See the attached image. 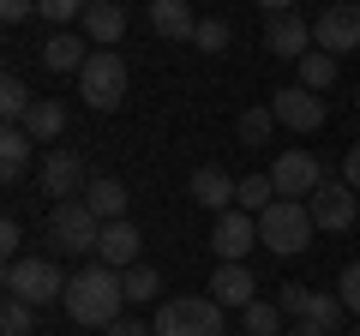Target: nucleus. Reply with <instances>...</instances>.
Instances as JSON below:
<instances>
[{"label": "nucleus", "mask_w": 360, "mask_h": 336, "mask_svg": "<svg viewBox=\"0 0 360 336\" xmlns=\"http://www.w3.org/2000/svg\"><path fill=\"white\" fill-rule=\"evenodd\" d=\"M312 210L300 205V198H276V205L258 217V246L264 252H276V259H300L307 252V240H312Z\"/></svg>", "instance_id": "obj_2"}, {"label": "nucleus", "mask_w": 360, "mask_h": 336, "mask_svg": "<svg viewBox=\"0 0 360 336\" xmlns=\"http://www.w3.org/2000/svg\"><path fill=\"white\" fill-rule=\"evenodd\" d=\"M307 318H312V324H324V330H336V324L348 318V306H342V295H319V288H312V300H307Z\"/></svg>", "instance_id": "obj_31"}, {"label": "nucleus", "mask_w": 360, "mask_h": 336, "mask_svg": "<svg viewBox=\"0 0 360 336\" xmlns=\"http://www.w3.org/2000/svg\"><path fill=\"white\" fill-rule=\"evenodd\" d=\"M354 336H360V318H354Z\"/></svg>", "instance_id": "obj_42"}, {"label": "nucleus", "mask_w": 360, "mask_h": 336, "mask_svg": "<svg viewBox=\"0 0 360 336\" xmlns=\"http://www.w3.org/2000/svg\"><path fill=\"white\" fill-rule=\"evenodd\" d=\"M354 108H360V84H354Z\"/></svg>", "instance_id": "obj_41"}, {"label": "nucleus", "mask_w": 360, "mask_h": 336, "mask_svg": "<svg viewBox=\"0 0 360 336\" xmlns=\"http://www.w3.org/2000/svg\"><path fill=\"white\" fill-rule=\"evenodd\" d=\"M264 49L276 60H300V54H312V25L300 13H270L264 18Z\"/></svg>", "instance_id": "obj_13"}, {"label": "nucleus", "mask_w": 360, "mask_h": 336, "mask_svg": "<svg viewBox=\"0 0 360 336\" xmlns=\"http://www.w3.org/2000/svg\"><path fill=\"white\" fill-rule=\"evenodd\" d=\"M6 295L30 300V306H49V300H66V276L54 259H13L6 264Z\"/></svg>", "instance_id": "obj_6"}, {"label": "nucleus", "mask_w": 360, "mask_h": 336, "mask_svg": "<svg viewBox=\"0 0 360 336\" xmlns=\"http://www.w3.org/2000/svg\"><path fill=\"white\" fill-rule=\"evenodd\" d=\"M90 54H84V37H72V30H54L49 42H42V66L49 72H78Z\"/></svg>", "instance_id": "obj_22"}, {"label": "nucleus", "mask_w": 360, "mask_h": 336, "mask_svg": "<svg viewBox=\"0 0 360 336\" xmlns=\"http://www.w3.org/2000/svg\"><path fill=\"white\" fill-rule=\"evenodd\" d=\"M18 246H25V222H18V217H6V222H0V252H6V264L18 259Z\"/></svg>", "instance_id": "obj_35"}, {"label": "nucleus", "mask_w": 360, "mask_h": 336, "mask_svg": "<svg viewBox=\"0 0 360 336\" xmlns=\"http://www.w3.org/2000/svg\"><path fill=\"white\" fill-rule=\"evenodd\" d=\"M336 295H342V306H348V312H354V318H360V259L348 264L342 276H336Z\"/></svg>", "instance_id": "obj_34"}, {"label": "nucleus", "mask_w": 360, "mask_h": 336, "mask_svg": "<svg viewBox=\"0 0 360 336\" xmlns=\"http://www.w3.org/2000/svg\"><path fill=\"white\" fill-rule=\"evenodd\" d=\"M96 240H103V217H90L84 198H66L49 210V246L66 259H96Z\"/></svg>", "instance_id": "obj_4"}, {"label": "nucleus", "mask_w": 360, "mask_h": 336, "mask_svg": "<svg viewBox=\"0 0 360 336\" xmlns=\"http://www.w3.org/2000/svg\"><path fill=\"white\" fill-rule=\"evenodd\" d=\"M150 324H156V336H229V324H222V306H217L210 295L162 300Z\"/></svg>", "instance_id": "obj_5"}, {"label": "nucleus", "mask_w": 360, "mask_h": 336, "mask_svg": "<svg viewBox=\"0 0 360 336\" xmlns=\"http://www.w3.org/2000/svg\"><path fill=\"white\" fill-rule=\"evenodd\" d=\"M300 78H295V84H307V91H330V84H336V54H324V49H312V54H300Z\"/></svg>", "instance_id": "obj_24"}, {"label": "nucleus", "mask_w": 360, "mask_h": 336, "mask_svg": "<svg viewBox=\"0 0 360 336\" xmlns=\"http://www.w3.org/2000/svg\"><path fill=\"white\" fill-rule=\"evenodd\" d=\"M25 132L37 144H54L66 132V103H54V96H37V103H30V115H25Z\"/></svg>", "instance_id": "obj_21"}, {"label": "nucleus", "mask_w": 360, "mask_h": 336, "mask_svg": "<svg viewBox=\"0 0 360 336\" xmlns=\"http://www.w3.org/2000/svg\"><path fill=\"white\" fill-rule=\"evenodd\" d=\"M84 205H90V217L120 222V217H127V181H115V174H90V186H84Z\"/></svg>", "instance_id": "obj_19"}, {"label": "nucleus", "mask_w": 360, "mask_h": 336, "mask_svg": "<svg viewBox=\"0 0 360 336\" xmlns=\"http://www.w3.org/2000/svg\"><path fill=\"white\" fill-rule=\"evenodd\" d=\"M264 13H295V0H258Z\"/></svg>", "instance_id": "obj_40"}, {"label": "nucleus", "mask_w": 360, "mask_h": 336, "mask_svg": "<svg viewBox=\"0 0 360 336\" xmlns=\"http://www.w3.org/2000/svg\"><path fill=\"white\" fill-rule=\"evenodd\" d=\"M307 210H312V222H319L324 234H348L354 217H360V193L348 181H330V174H324V186L307 198Z\"/></svg>", "instance_id": "obj_9"}, {"label": "nucleus", "mask_w": 360, "mask_h": 336, "mask_svg": "<svg viewBox=\"0 0 360 336\" xmlns=\"http://www.w3.org/2000/svg\"><path fill=\"white\" fill-rule=\"evenodd\" d=\"M66 318L84 324V330H108V324L120 318V306H127V283H120V271H108V264H84L78 276H66Z\"/></svg>", "instance_id": "obj_1"}, {"label": "nucleus", "mask_w": 360, "mask_h": 336, "mask_svg": "<svg viewBox=\"0 0 360 336\" xmlns=\"http://www.w3.org/2000/svg\"><path fill=\"white\" fill-rule=\"evenodd\" d=\"M30 144H37V138H30L25 127H6V132H0V174H6V186H18L30 174Z\"/></svg>", "instance_id": "obj_20"}, {"label": "nucleus", "mask_w": 360, "mask_h": 336, "mask_svg": "<svg viewBox=\"0 0 360 336\" xmlns=\"http://www.w3.org/2000/svg\"><path fill=\"white\" fill-rule=\"evenodd\" d=\"M229 42H234V25H229V18H198L193 49H205V54H229Z\"/></svg>", "instance_id": "obj_29"}, {"label": "nucleus", "mask_w": 360, "mask_h": 336, "mask_svg": "<svg viewBox=\"0 0 360 336\" xmlns=\"http://www.w3.org/2000/svg\"><path fill=\"white\" fill-rule=\"evenodd\" d=\"M78 25H84V37L96 42V49H115V42L127 37V6H120V0H90Z\"/></svg>", "instance_id": "obj_17"}, {"label": "nucleus", "mask_w": 360, "mask_h": 336, "mask_svg": "<svg viewBox=\"0 0 360 336\" xmlns=\"http://www.w3.org/2000/svg\"><path fill=\"white\" fill-rule=\"evenodd\" d=\"M139 228H132V217H120V222H103V240H96V264H108V271H132V264H144L139 259Z\"/></svg>", "instance_id": "obj_15"}, {"label": "nucleus", "mask_w": 360, "mask_h": 336, "mask_svg": "<svg viewBox=\"0 0 360 336\" xmlns=\"http://www.w3.org/2000/svg\"><path fill=\"white\" fill-rule=\"evenodd\" d=\"M288 336H330V330H324V324H312V318H295V324H288Z\"/></svg>", "instance_id": "obj_39"}, {"label": "nucleus", "mask_w": 360, "mask_h": 336, "mask_svg": "<svg viewBox=\"0 0 360 336\" xmlns=\"http://www.w3.org/2000/svg\"><path fill=\"white\" fill-rule=\"evenodd\" d=\"M84 6H90V0H37V18H49L54 30H66V25L84 18Z\"/></svg>", "instance_id": "obj_32"}, {"label": "nucleus", "mask_w": 360, "mask_h": 336, "mask_svg": "<svg viewBox=\"0 0 360 336\" xmlns=\"http://www.w3.org/2000/svg\"><path fill=\"white\" fill-rule=\"evenodd\" d=\"M150 30L168 42H193L198 37V13L186 0H150Z\"/></svg>", "instance_id": "obj_18"}, {"label": "nucleus", "mask_w": 360, "mask_h": 336, "mask_svg": "<svg viewBox=\"0 0 360 336\" xmlns=\"http://www.w3.org/2000/svg\"><path fill=\"white\" fill-rule=\"evenodd\" d=\"M127 60H120V49H90V60L78 66V96H84V108H96V115H115L120 96H127Z\"/></svg>", "instance_id": "obj_3"}, {"label": "nucleus", "mask_w": 360, "mask_h": 336, "mask_svg": "<svg viewBox=\"0 0 360 336\" xmlns=\"http://www.w3.org/2000/svg\"><path fill=\"white\" fill-rule=\"evenodd\" d=\"M30 13H37V0H0V18H6V25H25Z\"/></svg>", "instance_id": "obj_36"}, {"label": "nucleus", "mask_w": 360, "mask_h": 336, "mask_svg": "<svg viewBox=\"0 0 360 336\" xmlns=\"http://www.w3.org/2000/svg\"><path fill=\"white\" fill-rule=\"evenodd\" d=\"M103 336H156V324H139V318H115Z\"/></svg>", "instance_id": "obj_37"}, {"label": "nucleus", "mask_w": 360, "mask_h": 336, "mask_svg": "<svg viewBox=\"0 0 360 336\" xmlns=\"http://www.w3.org/2000/svg\"><path fill=\"white\" fill-rule=\"evenodd\" d=\"M37 186L54 198V205H66V198H84V156L72 150V144H54L49 156H42V168H37Z\"/></svg>", "instance_id": "obj_8"}, {"label": "nucleus", "mask_w": 360, "mask_h": 336, "mask_svg": "<svg viewBox=\"0 0 360 336\" xmlns=\"http://www.w3.org/2000/svg\"><path fill=\"white\" fill-rule=\"evenodd\" d=\"M342 181L360 193V144H348V156H342Z\"/></svg>", "instance_id": "obj_38"}, {"label": "nucleus", "mask_w": 360, "mask_h": 336, "mask_svg": "<svg viewBox=\"0 0 360 336\" xmlns=\"http://www.w3.org/2000/svg\"><path fill=\"white\" fill-rule=\"evenodd\" d=\"M30 103H37V96H30V84H25L18 72H6V78H0V115H6V127H25Z\"/></svg>", "instance_id": "obj_25"}, {"label": "nucleus", "mask_w": 360, "mask_h": 336, "mask_svg": "<svg viewBox=\"0 0 360 336\" xmlns=\"http://www.w3.org/2000/svg\"><path fill=\"white\" fill-rule=\"evenodd\" d=\"M234 132H240V144H270V132H276V115H270V103H264V108H246Z\"/></svg>", "instance_id": "obj_30"}, {"label": "nucleus", "mask_w": 360, "mask_h": 336, "mask_svg": "<svg viewBox=\"0 0 360 336\" xmlns=\"http://www.w3.org/2000/svg\"><path fill=\"white\" fill-rule=\"evenodd\" d=\"M210 300H217L222 312H246L258 300V283L246 264H217V276H210Z\"/></svg>", "instance_id": "obj_16"}, {"label": "nucleus", "mask_w": 360, "mask_h": 336, "mask_svg": "<svg viewBox=\"0 0 360 336\" xmlns=\"http://www.w3.org/2000/svg\"><path fill=\"white\" fill-rule=\"evenodd\" d=\"M120 283H127V300H132V306H144V300L162 295V271H156V264H132V271H120Z\"/></svg>", "instance_id": "obj_27"}, {"label": "nucleus", "mask_w": 360, "mask_h": 336, "mask_svg": "<svg viewBox=\"0 0 360 336\" xmlns=\"http://www.w3.org/2000/svg\"><path fill=\"white\" fill-rule=\"evenodd\" d=\"M270 115H276V127H288V132H319L324 127V96L307 91V84H283V91L270 96Z\"/></svg>", "instance_id": "obj_12"}, {"label": "nucleus", "mask_w": 360, "mask_h": 336, "mask_svg": "<svg viewBox=\"0 0 360 336\" xmlns=\"http://www.w3.org/2000/svg\"><path fill=\"white\" fill-rule=\"evenodd\" d=\"M307 300H312V288H307V283L276 288V306H283V318H288V324H295V318H307Z\"/></svg>", "instance_id": "obj_33"}, {"label": "nucleus", "mask_w": 360, "mask_h": 336, "mask_svg": "<svg viewBox=\"0 0 360 336\" xmlns=\"http://www.w3.org/2000/svg\"><path fill=\"white\" fill-rule=\"evenodd\" d=\"M312 42H319L324 54H354L360 49V6L354 0H336V6H324L319 18H312Z\"/></svg>", "instance_id": "obj_10"}, {"label": "nucleus", "mask_w": 360, "mask_h": 336, "mask_svg": "<svg viewBox=\"0 0 360 336\" xmlns=\"http://www.w3.org/2000/svg\"><path fill=\"white\" fill-rule=\"evenodd\" d=\"M186 193H193V205H205V210H234V198H240V181H234L229 168H217V162H205V168H193V181H186Z\"/></svg>", "instance_id": "obj_14"}, {"label": "nucleus", "mask_w": 360, "mask_h": 336, "mask_svg": "<svg viewBox=\"0 0 360 336\" xmlns=\"http://www.w3.org/2000/svg\"><path fill=\"white\" fill-rule=\"evenodd\" d=\"M240 336H288V318L276 300H252V306L240 312Z\"/></svg>", "instance_id": "obj_23"}, {"label": "nucleus", "mask_w": 360, "mask_h": 336, "mask_svg": "<svg viewBox=\"0 0 360 336\" xmlns=\"http://www.w3.org/2000/svg\"><path fill=\"white\" fill-rule=\"evenodd\" d=\"M252 246H258V217H246L240 205L222 210L217 228H210V252H217V264H246Z\"/></svg>", "instance_id": "obj_11"}, {"label": "nucleus", "mask_w": 360, "mask_h": 336, "mask_svg": "<svg viewBox=\"0 0 360 336\" xmlns=\"http://www.w3.org/2000/svg\"><path fill=\"white\" fill-rule=\"evenodd\" d=\"M234 205L246 210V217H264L270 205H276V186H270V174H240V198Z\"/></svg>", "instance_id": "obj_26"}, {"label": "nucleus", "mask_w": 360, "mask_h": 336, "mask_svg": "<svg viewBox=\"0 0 360 336\" xmlns=\"http://www.w3.org/2000/svg\"><path fill=\"white\" fill-rule=\"evenodd\" d=\"M264 174H270V186H276V198H300V205H307V198L324 186L319 156H312V150H300V144H295V150H283L276 162L264 168Z\"/></svg>", "instance_id": "obj_7"}, {"label": "nucleus", "mask_w": 360, "mask_h": 336, "mask_svg": "<svg viewBox=\"0 0 360 336\" xmlns=\"http://www.w3.org/2000/svg\"><path fill=\"white\" fill-rule=\"evenodd\" d=\"M0 330H6V336H30V330H37V306L18 300V295H6V306H0Z\"/></svg>", "instance_id": "obj_28"}]
</instances>
